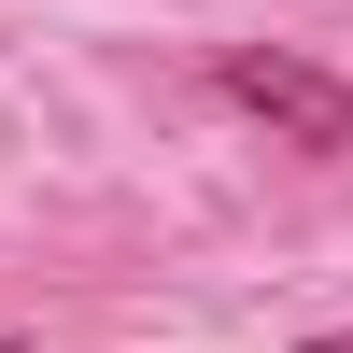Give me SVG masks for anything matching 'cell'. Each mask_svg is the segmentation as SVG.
<instances>
[{"instance_id": "1", "label": "cell", "mask_w": 353, "mask_h": 353, "mask_svg": "<svg viewBox=\"0 0 353 353\" xmlns=\"http://www.w3.org/2000/svg\"><path fill=\"white\" fill-rule=\"evenodd\" d=\"M226 99L269 113V128L311 141V156H353V85L311 71V57H283V43H241V57H226Z\"/></svg>"}, {"instance_id": "2", "label": "cell", "mask_w": 353, "mask_h": 353, "mask_svg": "<svg viewBox=\"0 0 353 353\" xmlns=\"http://www.w3.org/2000/svg\"><path fill=\"white\" fill-rule=\"evenodd\" d=\"M311 353H353V325H325V339H311Z\"/></svg>"}]
</instances>
